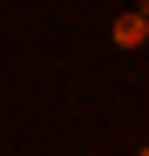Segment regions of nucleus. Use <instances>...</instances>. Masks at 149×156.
I'll use <instances>...</instances> for the list:
<instances>
[{
  "label": "nucleus",
  "mask_w": 149,
  "mask_h": 156,
  "mask_svg": "<svg viewBox=\"0 0 149 156\" xmlns=\"http://www.w3.org/2000/svg\"><path fill=\"white\" fill-rule=\"evenodd\" d=\"M142 41H149V14L136 7V14H122V20H115V48H142Z\"/></svg>",
  "instance_id": "nucleus-1"
}]
</instances>
